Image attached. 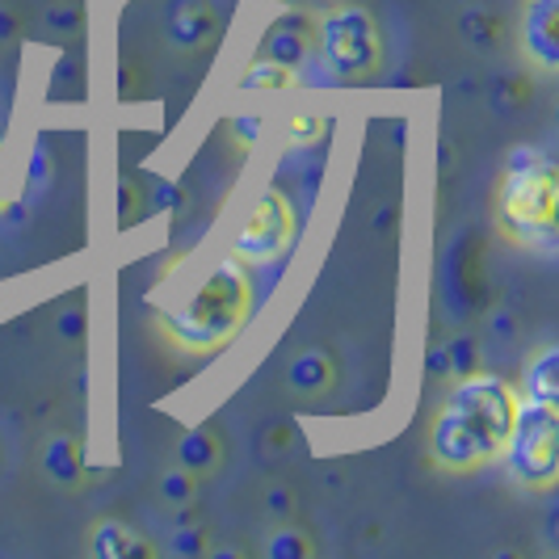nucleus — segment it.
Wrapping results in <instances>:
<instances>
[{
    "mask_svg": "<svg viewBox=\"0 0 559 559\" xmlns=\"http://www.w3.org/2000/svg\"><path fill=\"white\" fill-rule=\"evenodd\" d=\"M518 404L522 395L501 374L476 370L467 379H454L429 425V463L442 476H472L497 463L509 442Z\"/></svg>",
    "mask_w": 559,
    "mask_h": 559,
    "instance_id": "f257e3e1",
    "label": "nucleus"
},
{
    "mask_svg": "<svg viewBox=\"0 0 559 559\" xmlns=\"http://www.w3.org/2000/svg\"><path fill=\"white\" fill-rule=\"evenodd\" d=\"M252 274L240 257H224L206 282L177 311H160L152 324L177 358H215L227 349L252 316Z\"/></svg>",
    "mask_w": 559,
    "mask_h": 559,
    "instance_id": "f03ea898",
    "label": "nucleus"
},
{
    "mask_svg": "<svg viewBox=\"0 0 559 559\" xmlns=\"http://www.w3.org/2000/svg\"><path fill=\"white\" fill-rule=\"evenodd\" d=\"M559 173L551 156L543 147L518 143L501 165L497 181V206H492V224L497 236L513 249L531 252L551 261L559 249Z\"/></svg>",
    "mask_w": 559,
    "mask_h": 559,
    "instance_id": "7ed1b4c3",
    "label": "nucleus"
},
{
    "mask_svg": "<svg viewBox=\"0 0 559 559\" xmlns=\"http://www.w3.org/2000/svg\"><path fill=\"white\" fill-rule=\"evenodd\" d=\"M316 59L336 84H366L383 68V34L366 4H333L316 17Z\"/></svg>",
    "mask_w": 559,
    "mask_h": 559,
    "instance_id": "20e7f679",
    "label": "nucleus"
},
{
    "mask_svg": "<svg viewBox=\"0 0 559 559\" xmlns=\"http://www.w3.org/2000/svg\"><path fill=\"white\" fill-rule=\"evenodd\" d=\"M509 479L522 492H551L559 484V404L522 400L501 450Z\"/></svg>",
    "mask_w": 559,
    "mask_h": 559,
    "instance_id": "39448f33",
    "label": "nucleus"
},
{
    "mask_svg": "<svg viewBox=\"0 0 559 559\" xmlns=\"http://www.w3.org/2000/svg\"><path fill=\"white\" fill-rule=\"evenodd\" d=\"M295 231H299L295 206H290V198L274 186V190H265V194L257 198L249 219L240 224L236 240H231V257H240L245 265H274V261L286 257V249L295 245Z\"/></svg>",
    "mask_w": 559,
    "mask_h": 559,
    "instance_id": "423d86ee",
    "label": "nucleus"
},
{
    "mask_svg": "<svg viewBox=\"0 0 559 559\" xmlns=\"http://www.w3.org/2000/svg\"><path fill=\"white\" fill-rule=\"evenodd\" d=\"M518 38L538 72H559V0H526Z\"/></svg>",
    "mask_w": 559,
    "mask_h": 559,
    "instance_id": "0eeeda50",
    "label": "nucleus"
},
{
    "mask_svg": "<svg viewBox=\"0 0 559 559\" xmlns=\"http://www.w3.org/2000/svg\"><path fill=\"white\" fill-rule=\"evenodd\" d=\"M257 56L274 59V63H286V68L299 72L308 59H316V17H311V13H299V9L282 13L278 22L265 29Z\"/></svg>",
    "mask_w": 559,
    "mask_h": 559,
    "instance_id": "6e6552de",
    "label": "nucleus"
},
{
    "mask_svg": "<svg viewBox=\"0 0 559 559\" xmlns=\"http://www.w3.org/2000/svg\"><path fill=\"white\" fill-rule=\"evenodd\" d=\"M219 34V9L211 0H177L168 13V43L177 51H202Z\"/></svg>",
    "mask_w": 559,
    "mask_h": 559,
    "instance_id": "1a4fd4ad",
    "label": "nucleus"
},
{
    "mask_svg": "<svg viewBox=\"0 0 559 559\" xmlns=\"http://www.w3.org/2000/svg\"><path fill=\"white\" fill-rule=\"evenodd\" d=\"M88 556L93 559H156V543L118 518H97L88 531Z\"/></svg>",
    "mask_w": 559,
    "mask_h": 559,
    "instance_id": "9d476101",
    "label": "nucleus"
},
{
    "mask_svg": "<svg viewBox=\"0 0 559 559\" xmlns=\"http://www.w3.org/2000/svg\"><path fill=\"white\" fill-rule=\"evenodd\" d=\"M38 463H43V476L51 479L56 488L76 492V488L84 484V450L72 433H51V438L43 442Z\"/></svg>",
    "mask_w": 559,
    "mask_h": 559,
    "instance_id": "9b49d317",
    "label": "nucleus"
},
{
    "mask_svg": "<svg viewBox=\"0 0 559 559\" xmlns=\"http://www.w3.org/2000/svg\"><path fill=\"white\" fill-rule=\"evenodd\" d=\"M286 383H290L295 395H329L336 388L333 354H324V349H304V354L290 362V370H286Z\"/></svg>",
    "mask_w": 559,
    "mask_h": 559,
    "instance_id": "f8f14e48",
    "label": "nucleus"
},
{
    "mask_svg": "<svg viewBox=\"0 0 559 559\" xmlns=\"http://www.w3.org/2000/svg\"><path fill=\"white\" fill-rule=\"evenodd\" d=\"M219 463H224V442H219L215 429L194 425V429L181 433V442H177V467H186L190 476H211Z\"/></svg>",
    "mask_w": 559,
    "mask_h": 559,
    "instance_id": "ddd939ff",
    "label": "nucleus"
},
{
    "mask_svg": "<svg viewBox=\"0 0 559 559\" xmlns=\"http://www.w3.org/2000/svg\"><path fill=\"white\" fill-rule=\"evenodd\" d=\"M522 400H538V404H559V349L556 345H543L526 362L522 374Z\"/></svg>",
    "mask_w": 559,
    "mask_h": 559,
    "instance_id": "4468645a",
    "label": "nucleus"
},
{
    "mask_svg": "<svg viewBox=\"0 0 559 559\" xmlns=\"http://www.w3.org/2000/svg\"><path fill=\"white\" fill-rule=\"evenodd\" d=\"M299 84V72L286 68V63H274V59H252L240 76V88L245 93H282V88H295Z\"/></svg>",
    "mask_w": 559,
    "mask_h": 559,
    "instance_id": "2eb2a0df",
    "label": "nucleus"
},
{
    "mask_svg": "<svg viewBox=\"0 0 559 559\" xmlns=\"http://www.w3.org/2000/svg\"><path fill=\"white\" fill-rule=\"evenodd\" d=\"M81 88H84L81 63L72 56H56L51 76H47V97L51 102H81Z\"/></svg>",
    "mask_w": 559,
    "mask_h": 559,
    "instance_id": "dca6fc26",
    "label": "nucleus"
},
{
    "mask_svg": "<svg viewBox=\"0 0 559 559\" xmlns=\"http://www.w3.org/2000/svg\"><path fill=\"white\" fill-rule=\"evenodd\" d=\"M459 29H463V38L479 47V51H488V47H497L501 43V22H497V13H488V9H467L463 17H459Z\"/></svg>",
    "mask_w": 559,
    "mask_h": 559,
    "instance_id": "f3484780",
    "label": "nucleus"
},
{
    "mask_svg": "<svg viewBox=\"0 0 559 559\" xmlns=\"http://www.w3.org/2000/svg\"><path fill=\"white\" fill-rule=\"evenodd\" d=\"M265 556L270 559H311L316 556V543L299 526H278V531L265 538Z\"/></svg>",
    "mask_w": 559,
    "mask_h": 559,
    "instance_id": "a211bd4d",
    "label": "nucleus"
},
{
    "mask_svg": "<svg viewBox=\"0 0 559 559\" xmlns=\"http://www.w3.org/2000/svg\"><path fill=\"white\" fill-rule=\"evenodd\" d=\"M282 135H286L290 147H311V143H320L329 135V118L324 114H290Z\"/></svg>",
    "mask_w": 559,
    "mask_h": 559,
    "instance_id": "6ab92c4d",
    "label": "nucleus"
},
{
    "mask_svg": "<svg viewBox=\"0 0 559 559\" xmlns=\"http://www.w3.org/2000/svg\"><path fill=\"white\" fill-rule=\"evenodd\" d=\"M160 501L173 504V509H186V504H194L198 497V476H190L186 467H173V472H165L160 476Z\"/></svg>",
    "mask_w": 559,
    "mask_h": 559,
    "instance_id": "aec40b11",
    "label": "nucleus"
},
{
    "mask_svg": "<svg viewBox=\"0 0 559 559\" xmlns=\"http://www.w3.org/2000/svg\"><path fill=\"white\" fill-rule=\"evenodd\" d=\"M442 349H447L450 379H467V374H476V370H479V345H476V336H454V341H447Z\"/></svg>",
    "mask_w": 559,
    "mask_h": 559,
    "instance_id": "412c9836",
    "label": "nucleus"
},
{
    "mask_svg": "<svg viewBox=\"0 0 559 559\" xmlns=\"http://www.w3.org/2000/svg\"><path fill=\"white\" fill-rule=\"evenodd\" d=\"M526 102H531V84L522 76H497L492 81V106L501 114H518Z\"/></svg>",
    "mask_w": 559,
    "mask_h": 559,
    "instance_id": "4be33fe9",
    "label": "nucleus"
},
{
    "mask_svg": "<svg viewBox=\"0 0 559 559\" xmlns=\"http://www.w3.org/2000/svg\"><path fill=\"white\" fill-rule=\"evenodd\" d=\"M168 551L181 559H202L211 547H206V531L202 526H177L173 531V543H168Z\"/></svg>",
    "mask_w": 559,
    "mask_h": 559,
    "instance_id": "5701e85b",
    "label": "nucleus"
},
{
    "mask_svg": "<svg viewBox=\"0 0 559 559\" xmlns=\"http://www.w3.org/2000/svg\"><path fill=\"white\" fill-rule=\"evenodd\" d=\"M261 131H265V118L261 114H240V118L227 122V140H231V147H240V152H249L252 143L261 140Z\"/></svg>",
    "mask_w": 559,
    "mask_h": 559,
    "instance_id": "b1692460",
    "label": "nucleus"
},
{
    "mask_svg": "<svg viewBox=\"0 0 559 559\" xmlns=\"http://www.w3.org/2000/svg\"><path fill=\"white\" fill-rule=\"evenodd\" d=\"M140 206H143V190L135 181H122V186H118V224L122 227L135 224V219H140Z\"/></svg>",
    "mask_w": 559,
    "mask_h": 559,
    "instance_id": "393cba45",
    "label": "nucleus"
},
{
    "mask_svg": "<svg viewBox=\"0 0 559 559\" xmlns=\"http://www.w3.org/2000/svg\"><path fill=\"white\" fill-rule=\"evenodd\" d=\"M47 29L51 34H76L81 29V9L76 4H56V9H47Z\"/></svg>",
    "mask_w": 559,
    "mask_h": 559,
    "instance_id": "a878e982",
    "label": "nucleus"
},
{
    "mask_svg": "<svg viewBox=\"0 0 559 559\" xmlns=\"http://www.w3.org/2000/svg\"><path fill=\"white\" fill-rule=\"evenodd\" d=\"M56 333L68 341V345H81L84 341V311L81 308H63L56 320Z\"/></svg>",
    "mask_w": 559,
    "mask_h": 559,
    "instance_id": "bb28decb",
    "label": "nucleus"
},
{
    "mask_svg": "<svg viewBox=\"0 0 559 559\" xmlns=\"http://www.w3.org/2000/svg\"><path fill=\"white\" fill-rule=\"evenodd\" d=\"M265 509H270V518L290 522V513H295V497H290V488H270V492H265Z\"/></svg>",
    "mask_w": 559,
    "mask_h": 559,
    "instance_id": "cd10ccee",
    "label": "nucleus"
},
{
    "mask_svg": "<svg viewBox=\"0 0 559 559\" xmlns=\"http://www.w3.org/2000/svg\"><path fill=\"white\" fill-rule=\"evenodd\" d=\"M181 206H186V194H181L173 181H156V211L173 215V211H181Z\"/></svg>",
    "mask_w": 559,
    "mask_h": 559,
    "instance_id": "c85d7f7f",
    "label": "nucleus"
},
{
    "mask_svg": "<svg viewBox=\"0 0 559 559\" xmlns=\"http://www.w3.org/2000/svg\"><path fill=\"white\" fill-rule=\"evenodd\" d=\"M47 181H51V165H47V152L38 147V152H34V160H29V186H34V190H43Z\"/></svg>",
    "mask_w": 559,
    "mask_h": 559,
    "instance_id": "c756f323",
    "label": "nucleus"
},
{
    "mask_svg": "<svg viewBox=\"0 0 559 559\" xmlns=\"http://www.w3.org/2000/svg\"><path fill=\"white\" fill-rule=\"evenodd\" d=\"M425 374H429V379H450V370H447V349H442V345H433V349L425 354Z\"/></svg>",
    "mask_w": 559,
    "mask_h": 559,
    "instance_id": "7c9ffc66",
    "label": "nucleus"
},
{
    "mask_svg": "<svg viewBox=\"0 0 559 559\" xmlns=\"http://www.w3.org/2000/svg\"><path fill=\"white\" fill-rule=\"evenodd\" d=\"M17 29H22V22L9 13V9H0V43H9V38H17Z\"/></svg>",
    "mask_w": 559,
    "mask_h": 559,
    "instance_id": "2f4dec72",
    "label": "nucleus"
},
{
    "mask_svg": "<svg viewBox=\"0 0 559 559\" xmlns=\"http://www.w3.org/2000/svg\"><path fill=\"white\" fill-rule=\"evenodd\" d=\"M286 442H290V429H274L270 433V447H286Z\"/></svg>",
    "mask_w": 559,
    "mask_h": 559,
    "instance_id": "473e14b6",
    "label": "nucleus"
},
{
    "mask_svg": "<svg viewBox=\"0 0 559 559\" xmlns=\"http://www.w3.org/2000/svg\"><path fill=\"white\" fill-rule=\"evenodd\" d=\"M0 156H4V143H0ZM0 215H4V190H0Z\"/></svg>",
    "mask_w": 559,
    "mask_h": 559,
    "instance_id": "72a5a7b5",
    "label": "nucleus"
}]
</instances>
